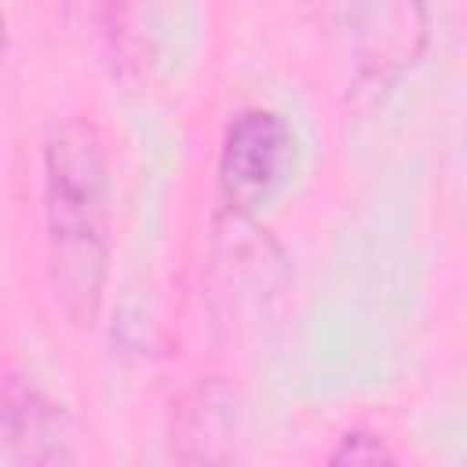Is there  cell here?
I'll return each instance as SVG.
<instances>
[{"label": "cell", "mask_w": 467, "mask_h": 467, "mask_svg": "<svg viewBox=\"0 0 467 467\" xmlns=\"http://www.w3.org/2000/svg\"><path fill=\"white\" fill-rule=\"evenodd\" d=\"M44 230L55 303L73 325H95L109 274L113 186L91 117L58 120L44 142Z\"/></svg>", "instance_id": "1"}, {"label": "cell", "mask_w": 467, "mask_h": 467, "mask_svg": "<svg viewBox=\"0 0 467 467\" xmlns=\"http://www.w3.org/2000/svg\"><path fill=\"white\" fill-rule=\"evenodd\" d=\"M296 168V135L274 109H241L219 146V190L234 212H255L277 197Z\"/></svg>", "instance_id": "2"}, {"label": "cell", "mask_w": 467, "mask_h": 467, "mask_svg": "<svg viewBox=\"0 0 467 467\" xmlns=\"http://www.w3.org/2000/svg\"><path fill=\"white\" fill-rule=\"evenodd\" d=\"M427 0H347V62L365 91L390 88L423 51Z\"/></svg>", "instance_id": "3"}, {"label": "cell", "mask_w": 467, "mask_h": 467, "mask_svg": "<svg viewBox=\"0 0 467 467\" xmlns=\"http://www.w3.org/2000/svg\"><path fill=\"white\" fill-rule=\"evenodd\" d=\"M77 427L62 405L36 387L7 376L0 409V463L4 467H58L77 463Z\"/></svg>", "instance_id": "4"}, {"label": "cell", "mask_w": 467, "mask_h": 467, "mask_svg": "<svg viewBox=\"0 0 467 467\" xmlns=\"http://www.w3.org/2000/svg\"><path fill=\"white\" fill-rule=\"evenodd\" d=\"M171 456L182 463H226L237 456V398L223 383H197L171 416Z\"/></svg>", "instance_id": "5"}, {"label": "cell", "mask_w": 467, "mask_h": 467, "mask_svg": "<svg viewBox=\"0 0 467 467\" xmlns=\"http://www.w3.org/2000/svg\"><path fill=\"white\" fill-rule=\"evenodd\" d=\"M379 460H398V452L372 431H347L339 445L328 452V463H379Z\"/></svg>", "instance_id": "6"}]
</instances>
